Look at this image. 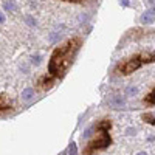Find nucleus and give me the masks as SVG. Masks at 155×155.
<instances>
[{"label":"nucleus","mask_w":155,"mask_h":155,"mask_svg":"<svg viewBox=\"0 0 155 155\" xmlns=\"http://www.w3.org/2000/svg\"><path fill=\"white\" fill-rule=\"evenodd\" d=\"M61 2H67V3H85L87 0H61Z\"/></svg>","instance_id":"obj_8"},{"label":"nucleus","mask_w":155,"mask_h":155,"mask_svg":"<svg viewBox=\"0 0 155 155\" xmlns=\"http://www.w3.org/2000/svg\"><path fill=\"white\" fill-rule=\"evenodd\" d=\"M82 47V39L79 36H73L67 39L64 44L56 47L53 50V53L50 56L48 61V74H51L56 79H62L70 70L71 64L74 62V58L78 54V51Z\"/></svg>","instance_id":"obj_1"},{"label":"nucleus","mask_w":155,"mask_h":155,"mask_svg":"<svg viewBox=\"0 0 155 155\" xmlns=\"http://www.w3.org/2000/svg\"><path fill=\"white\" fill-rule=\"evenodd\" d=\"M62 155H65V153H62Z\"/></svg>","instance_id":"obj_11"},{"label":"nucleus","mask_w":155,"mask_h":155,"mask_svg":"<svg viewBox=\"0 0 155 155\" xmlns=\"http://www.w3.org/2000/svg\"><path fill=\"white\" fill-rule=\"evenodd\" d=\"M143 102L146 106H155V87L150 90V92L144 96V99H143Z\"/></svg>","instance_id":"obj_6"},{"label":"nucleus","mask_w":155,"mask_h":155,"mask_svg":"<svg viewBox=\"0 0 155 155\" xmlns=\"http://www.w3.org/2000/svg\"><path fill=\"white\" fill-rule=\"evenodd\" d=\"M110 129H112V121L109 118L98 120L95 124V137L92 140H88V143L84 146L82 155H95L101 150L107 149L112 144Z\"/></svg>","instance_id":"obj_2"},{"label":"nucleus","mask_w":155,"mask_h":155,"mask_svg":"<svg viewBox=\"0 0 155 155\" xmlns=\"http://www.w3.org/2000/svg\"><path fill=\"white\" fill-rule=\"evenodd\" d=\"M153 62H155V51H141V53L132 54L120 61L118 65L115 67V71L120 76H129L134 71L143 68L144 65H149V64H153Z\"/></svg>","instance_id":"obj_3"},{"label":"nucleus","mask_w":155,"mask_h":155,"mask_svg":"<svg viewBox=\"0 0 155 155\" xmlns=\"http://www.w3.org/2000/svg\"><path fill=\"white\" fill-rule=\"evenodd\" d=\"M0 20H3V17H2V14H0Z\"/></svg>","instance_id":"obj_10"},{"label":"nucleus","mask_w":155,"mask_h":155,"mask_svg":"<svg viewBox=\"0 0 155 155\" xmlns=\"http://www.w3.org/2000/svg\"><path fill=\"white\" fill-rule=\"evenodd\" d=\"M138 155H146V153H144V152H141V153H138Z\"/></svg>","instance_id":"obj_9"},{"label":"nucleus","mask_w":155,"mask_h":155,"mask_svg":"<svg viewBox=\"0 0 155 155\" xmlns=\"http://www.w3.org/2000/svg\"><path fill=\"white\" fill-rule=\"evenodd\" d=\"M12 110H14V102H12V99L8 95L2 93L0 95V116L11 113Z\"/></svg>","instance_id":"obj_5"},{"label":"nucleus","mask_w":155,"mask_h":155,"mask_svg":"<svg viewBox=\"0 0 155 155\" xmlns=\"http://www.w3.org/2000/svg\"><path fill=\"white\" fill-rule=\"evenodd\" d=\"M143 121H146V123L150 124V126H155V116H153L152 113H144V115H143Z\"/></svg>","instance_id":"obj_7"},{"label":"nucleus","mask_w":155,"mask_h":155,"mask_svg":"<svg viewBox=\"0 0 155 155\" xmlns=\"http://www.w3.org/2000/svg\"><path fill=\"white\" fill-rule=\"evenodd\" d=\"M56 78H53L51 74L48 73H44L37 78L36 81V88L39 90V92H48V90H51L54 85H56Z\"/></svg>","instance_id":"obj_4"}]
</instances>
